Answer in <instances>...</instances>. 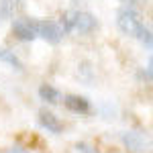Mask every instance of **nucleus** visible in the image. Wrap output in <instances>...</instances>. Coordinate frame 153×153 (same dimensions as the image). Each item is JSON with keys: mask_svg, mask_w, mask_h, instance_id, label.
I'll return each instance as SVG.
<instances>
[{"mask_svg": "<svg viewBox=\"0 0 153 153\" xmlns=\"http://www.w3.org/2000/svg\"><path fill=\"white\" fill-rule=\"evenodd\" d=\"M117 27L125 33V35L129 37H139L145 33V23L141 21V16H139V12L133 10L131 6H125V8H120L117 12Z\"/></svg>", "mask_w": 153, "mask_h": 153, "instance_id": "nucleus-1", "label": "nucleus"}, {"mask_svg": "<svg viewBox=\"0 0 153 153\" xmlns=\"http://www.w3.org/2000/svg\"><path fill=\"white\" fill-rule=\"evenodd\" d=\"M35 31H37V37L45 39L47 43L51 45H57L59 41L63 39V31L55 21L51 19H45V21H35Z\"/></svg>", "mask_w": 153, "mask_h": 153, "instance_id": "nucleus-2", "label": "nucleus"}, {"mask_svg": "<svg viewBox=\"0 0 153 153\" xmlns=\"http://www.w3.org/2000/svg\"><path fill=\"white\" fill-rule=\"evenodd\" d=\"M12 35L16 37L19 41H35L37 39V31H35V19H27V16H21V19H14L12 23Z\"/></svg>", "mask_w": 153, "mask_h": 153, "instance_id": "nucleus-3", "label": "nucleus"}, {"mask_svg": "<svg viewBox=\"0 0 153 153\" xmlns=\"http://www.w3.org/2000/svg\"><path fill=\"white\" fill-rule=\"evenodd\" d=\"M120 141H123V145L133 153L145 151V137H143L139 131H125V133L120 135Z\"/></svg>", "mask_w": 153, "mask_h": 153, "instance_id": "nucleus-4", "label": "nucleus"}, {"mask_svg": "<svg viewBox=\"0 0 153 153\" xmlns=\"http://www.w3.org/2000/svg\"><path fill=\"white\" fill-rule=\"evenodd\" d=\"M98 29V19H96L92 12H78V19H76V29L80 35H90L92 31Z\"/></svg>", "mask_w": 153, "mask_h": 153, "instance_id": "nucleus-5", "label": "nucleus"}, {"mask_svg": "<svg viewBox=\"0 0 153 153\" xmlns=\"http://www.w3.org/2000/svg\"><path fill=\"white\" fill-rule=\"evenodd\" d=\"M39 125H41L43 129H47L49 133H53V135H59V133L63 131V123L59 120V117H55L53 112H49L45 108L39 110Z\"/></svg>", "mask_w": 153, "mask_h": 153, "instance_id": "nucleus-6", "label": "nucleus"}, {"mask_svg": "<svg viewBox=\"0 0 153 153\" xmlns=\"http://www.w3.org/2000/svg\"><path fill=\"white\" fill-rule=\"evenodd\" d=\"M63 104L68 110L76 112V114H88L90 112V100L84 98V96H78V94H68L63 98Z\"/></svg>", "mask_w": 153, "mask_h": 153, "instance_id": "nucleus-7", "label": "nucleus"}, {"mask_svg": "<svg viewBox=\"0 0 153 153\" xmlns=\"http://www.w3.org/2000/svg\"><path fill=\"white\" fill-rule=\"evenodd\" d=\"M23 2L25 0H0V19H14V14L23 8Z\"/></svg>", "mask_w": 153, "mask_h": 153, "instance_id": "nucleus-8", "label": "nucleus"}, {"mask_svg": "<svg viewBox=\"0 0 153 153\" xmlns=\"http://www.w3.org/2000/svg\"><path fill=\"white\" fill-rule=\"evenodd\" d=\"M39 96H41V100H45L49 104H57L61 94H59L57 88H53V86H49V84H43L41 88H39Z\"/></svg>", "mask_w": 153, "mask_h": 153, "instance_id": "nucleus-9", "label": "nucleus"}, {"mask_svg": "<svg viewBox=\"0 0 153 153\" xmlns=\"http://www.w3.org/2000/svg\"><path fill=\"white\" fill-rule=\"evenodd\" d=\"M76 19H78V10H65L61 14V21H59V27H61V31H63V35L65 33H71L74 29H76Z\"/></svg>", "mask_w": 153, "mask_h": 153, "instance_id": "nucleus-10", "label": "nucleus"}, {"mask_svg": "<svg viewBox=\"0 0 153 153\" xmlns=\"http://www.w3.org/2000/svg\"><path fill=\"white\" fill-rule=\"evenodd\" d=\"M0 61H4V63H8L10 68H14V70H23V61L16 57L12 51H8V49H2L0 47Z\"/></svg>", "mask_w": 153, "mask_h": 153, "instance_id": "nucleus-11", "label": "nucleus"}, {"mask_svg": "<svg viewBox=\"0 0 153 153\" xmlns=\"http://www.w3.org/2000/svg\"><path fill=\"white\" fill-rule=\"evenodd\" d=\"M78 74H80V80H84L86 84H90L94 80V70H92V63H90V61H82Z\"/></svg>", "mask_w": 153, "mask_h": 153, "instance_id": "nucleus-12", "label": "nucleus"}, {"mask_svg": "<svg viewBox=\"0 0 153 153\" xmlns=\"http://www.w3.org/2000/svg\"><path fill=\"white\" fill-rule=\"evenodd\" d=\"M139 41H141L147 49H151V29H149V27H147V29H145V33L139 37Z\"/></svg>", "mask_w": 153, "mask_h": 153, "instance_id": "nucleus-13", "label": "nucleus"}, {"mask_svg": "<svg viewBox=\"0 0 153 153\" xmlns=\"http://www.w3.org/2000/svg\"><path fill=\"white\" fill-rule=\"evenodd\" d=\"M76 151L78 153H96L88 143H76Z\"/></svg>", "mask_w": 153, "mask_h": 153, "instance_id": "nucleus-14", "label": "nucleus"}, {"mask_svg": "<svg viewBox=\"0 0 153 153\" xmlns=\"http://www.w3.org/2000/svg\"><path fill=\"white\" fill-rule=\"evenodd\" d=\"M120 2H127V4H139V2H143V0H120Z\"/></svg>", "mask_w": 153, "mask_h": 153, "instance_id": "nucleus-15", "label": "nucleus"}, {"mask_svg": "<svg viewBox=\"0 0 153 153\" xmlns=\"http://www.w3.org/2000/svg\"><path fill=\"white\" fill-rule=\"evenodd\" d=\"M8 153H27V151H21V147H14V149H10Z\"/></svg>", "mask_w": 153, "mask_h": 153, "instance_id": "nucleus-16", "label": "nucleus"}]
</instances>
